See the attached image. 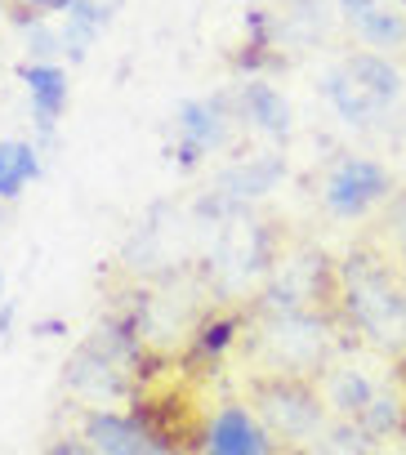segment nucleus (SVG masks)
<instances>
[{"label":"nucleus","mask_w":406,"mask_h":455,"mask_svg":"<svg viewBox=\"0 0 406 455\" xmlns=\"http://www.w3.org/2000/svg\"><path fill=\"white\" fill-rule=\"evenodd\" d=\"M388 170L366 161V156H344L335 165V174L326 179V205L339 214V219H362L375 201L388 196Z\"/></svg>","instance_id":"obj_1"},{"label":"nucleus","mask_w":406,"mask_h":455,"mask_svg":"<svg viewBox=\"0 0 406 455\" xmlns=\"http://www.w3.org/2000/svg\"><path fill=\"white\" fill-rule=\"evenodd\" d=\"M174 130H179L174 161L183 170H192V165H201V156H206L211 148L224 143V112L211 99H183L179 112H174Z\"/></svg>","instance_id":"obj_2"},{"label":"nucleus","mask_w":406,"mask_h":455,"mask_svg":"<svg viewBox=\"0 0 406 455\" xmlns=\"http://www.w3.org/2000/svg\"><path fill=\"white\" fill-rule=\"evenodd\" d=\"M19 81L28 85V99H32V116H36V130L41 139H54V125L68 108V72L59 63H23L19 68Z\"/></svg>","instance_id":"obj_3"},{"label":"nucleus","mask_w":406,"mask_h":455,"mask_svg":"<svg viewBox=\"0 0 406 455\" xmlns=\"http://www.w3.org/2000/svg\"><path fill=\"white\" fill-rule=\"evenodd\" d=\"M206 455H268V433L246 406H224L206 428Z\"/></svg>","instance_id":"obj_4"},{"label":"nucleus","mask_w":406,"mask_h":455,"mask_svg":"<svg viewBox=\"0 0 406 455\" xmlns=\"http://www.w3.org/2000/svg\"><path fill=\"white\" fill-rule=\"evenodd\" d=\"M85 442L99 455H143V446H147L134 415H116V411H103V406H94L85 415Z\"/></svg>","instance_id":"obj_5"},{"label":"nucleus","mask_w":406,"mask_h":455,"mask_svg":"<svg viewBox=\"0 0 406 455\" xmlns=\"http://www.w3.org/2000/svg\"><path fill=\"white\" fill-rule=\"evenodd\" d=\"M339 10L357 28V36L370 41V45H397V41H406V19L393 14V10H384V0H339Z\"/></svg>","instance_id":"obj_6"},{"label":"nucleus","mask_w":406,"mask_h":455,"mask_svg":"<svg viewBox=\"0 0 406 455\" xmlns=\"http://www.w3.org/2000/svg\"><path fill=\"white\" fill-rule=\"evenodd\" d=\"M32 179H41V148L28 139H0V201H19Z\"/></svg>","instance_id":"obj_7"},{"label":"nucleus","mask_w":406,"mask_h":455,"mask_svg":"<svg viewBox=\"0 0 406 455\" xmlns=\"http://www.w3.org/2000/svg\"><path fill=\"white\" fill-rule=\"evenodd\" d=\"M112 10L99 5V0H68V10H63V50L72 54V63H85L90 54V41L107 28Z\"/></svg>","instance_id":"obj_8"},{"label":"nucleus","mask_w":406,"mask_h":455,"mask_svg":"<svg viewBox=\"0 0 406 455\" xmlns=\"http://www.w3.org/2000/svg\"><path fill=\"white\" fill-rule=\"evenodd\" d=\"M237 103H242V116H246L251 125H259L264 134H277V139L291 134V108H286V99H282L273 85H264V81H246Z\"/></svg>","instance_id":"obj_9"},{"label":"nucleus","mask_w":406,"mask_h":455,"mask_svg":"<svg viewBox=\"0 0 406 455\" xmlns=\"http://www.w3.org/2000/svg\"><path fill=\"white\" fill-rule=\"evenodd\" d=\"M344 72L353 76V85H357L375 108H384V103H388V99H397V90H402L397 68H388L379 54H357V59H348V63H344Z\"/></svg>","instance_id":"obj_10"},{"label":"nucleus","mask_w":406,"mask_h":455,"mask_svg":"<svg viewBox=\"0 0 406 455\" xmlns=\"http://www.w3.org/2000/svg\"><path fill=\"white\" fill-rule=\"evenodd\" d=\"M259 406H264V415H268L286 437H299V433H308V428L322 419V415H317V402H313L308 393H295V388H282V397L264 393Z\"/></svg>","instance_id":"obj_11"},{"label":"nucleus","mask_w":406,"mask_h":455,"mask_svg":"<svg viewBox=\"0 0 406 455\" xmlns=\"http://www.w3.org/2000/svg\"><path fill=\"white\" fill-rule=\"evenodd\" d=\"M237 331H242V317H237V313H224V317L201 322L196 335H192V357H196V362H219V357L233 348Z\"/></svg>","instance_id":"obj_12"},{"label":"nucleus","mask_w":406,"mask_h":455,"mask_svg":"<svg viewBox=\"0 0 406 455\" xmlns=\"http://www.w3.org/2000/svg\"><path fill=\"white\" fill-rule=\"evenodd\" d=\"M326 99L339 108V116H348V121H357V125H366V121L379 112V108H375V103H370V99H366V94L353 85V76H348L344 68L326 76Z\"/></svg>","instance_id":"obj_13"},{"label":"nucleus","mask_w":406,"mask_h":455,"mask_svg":"<svg viewBox=\"0 0 406 455\" xmlns=\"http://www.w3.org/2000/svg\"><path fill=\"white\" fill-rule=\"evenodd\" d=\"M277 174H282V161H277V156H259V161H251L246 170L228 174L224 183H228V188L237 183L246 196H259V192H268V188H273V179H277Z\"/></svg>","instance_id":"obj_14"},{"label":"nucleus","mask_w":406,"mask_h":455,"mask_svg":"<svg viewBox=\"0 0 406 455\" xmlns=\"http://www.w3.org/2000/svg\"><path fill=\"white\" fill-rule=\"evenodd\" d=\"M375 397H370V384L362 379V375H353V371H344L339 375V388H335V406L339 411H366Z\"/></svg>","instance_id":"obj_15"},{"label":"nucleus","mask_w":406,"mask_h":455,"mask_svg":"<svg viewBox=\"0 0 406 455\" xmlns=\"http://www.w3.org/2000/svg\"><path fill=\"white\" fill-rule=\"evenodd\" d=\"M59 50H63V32H54V28H45V23H36V28L28 32V54H32V63H50Z\"/></svg>","instance_id":"obj_16"},{"label":"nucleus","mask_w":406,"mask_h":455,"mask_svg":"<svg viewBox=\"0 0 406 455\" xmlns=\"http://www.w3.org/2000/svg\"><path fill=\"white\" fill-rule=\"evenodd\" d=\"M32 335H41V339H54V335H68V322H59V317H45V322H32Z\"/></svg>","instance_id":"obj_17"},{"label":"nucleus","mask_w":406,"mask_h":455,"mask_svg":"<svg viewBox=\"0 0 406 455\" xmlns=\"http://www.w3.org/2000/svg\"><path fill=\"white\" fill-rule=\"evenodd\" d=\"M45 455H94V446H85V442H54Z\"/></svg>","instance_id":"obj_18"},{"label":"nucleus","mask_w":406,"mask_h":455,"mask_svg":"<svg viewBox=\"0 0 406 455\" xmlns=\"http://www.w3.org/2000/svg\"><path fill=\"white\" fill-rule=\"evenodd\" d=\"M14 313H19V304H14V299H5V304H0V339H10V326H14Z\"/></svg>","instance_id":"obj_19"},{"label":"nucleus","mask_w":406,"mask_h":455,"mask_svg":"<svg viewBox=\"0 0 406 455\" xmlns=\"http://www.w3.org/2000/svg\"><path fill=\"white\" fill-rule=\"evenodd\" d=\"M19 5H28L36 14H50V10H68V0H19Z\"/></svg>","instance_id":"obj_20"},{"label":"nucleus","mask_w":406,"mask_h":455,"mask_svg":"<svg viewBox=\"0 0 406 455\" xmlns=\"http://www.w3.org/2000/svg\"><path fill=\"white\" fill-rule=\"evenodd\" d=\"M0 291H5V273H0ZM0 304H5V299H0Z\"/></svg>","instance_id":"obj_21"},{"label":"nucleus","mask_w":406,"mask_h":455,"mask_svg":"<svg viewBox=\"0 0 406 455\" xmlns=\"http://www.w3.org/2000/svg\"><path fill=\"white\" fill-rule=\"evenodd\" d=\"M0 223H5V201H0Z\"/></svg>","instance_id":"obj_22"}]
</instances>
